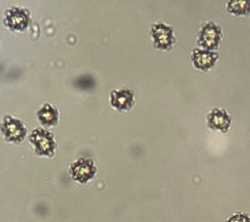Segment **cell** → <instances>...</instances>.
<instances>
[{"mask_svg":"<svg viewBox=\"0 0 250 222\" xmlns=\"http://www.w3.org/2000/svg\"><path fill=\"white\" fill-rule=\"evenodd\" d=\"M224 36L220 24L215 21H207L197 33V44L202 49L216 51L220 48Z\"/></svg>","mask_w":250,"mask_h":222,"instance_id":"6da1fadb","label":"cell"},{"mask_svg":"<svg viewBox=\"0 0 250 222\" xmlns=\"http://www.w3.org/2000/svg\"><path fill=\"white\" fill-rule=\"evenodd\" d=\"M29 142L35 148V153L39 157H54L57 147L54 134L42 127L34 128L28 136Z\"/></svg>","mask_w":250,"mask_h":222,"instance_id":"7a4b0ae2","label":"cell"},{"mask_svg":"<svg viewBox=\"0 0 250 222\" xmlns=\"http://www.w3.org/2000/svg\"><path fill=\"white\" fill-rule=\"evenodd\" d=\"M154 47L164 52L173 49L177 38L173 27L164 22L152 23L149 28Z\"/></svg>","mask_w":250,"mask_h":222,"instance_id":"3957f363","label":"cell"},{"mask_svg":"<svg viewBox=\"0 0 250 222\" xmlns=\"http://www.w3.org/2000/svg\"><path fill=\"white\" fill-rule=\"evenodd\" d=\"M68 173L75 182L85 184L96 176L97 167L93 159L81 157L70 163Z\"/></svg>","mask_w":250,"mask_h":222,"instance_id":"277c9868","label":"cell"},{"mask_svg":"<svg viewBox=\"0 0 250 222\" xmlns=\"http://www.w3.org/2000/svg\"><path fill=\"white\" fill-rule=\"evenodd\" d=\"M1 131L6 141L18 144L25 139L27 129L19 119L5 115L1 122Z\"/></svg>","mask_w":250,"mask_h":222,"instance_id":"5b68a950","label":"cell"},{"mask_svg":"<svg viewBox=\"0 0 250 222\" xmlns=\"http://www.w3.org/2000/svg\"><path fill=\"white\" fill-rule=\"evenodd\" d=\"M30 13L27 9L12 6L4 13L3 23L11 30L22 31L28 26Z\"/></svg>","mask_w":250,"mask_h":222,"instance_id":"8992f818","label":"cell"},{"mask_svg":"<svg viewBox=\"0 0 250 222\" xmlns=\"http://www.w3.org/2000/svg\"><path fill=\"white\" fill-rule=\"evenodd\" d=\"M232 123L231 116L226 109L212 108L207 114V126L214 131L227 133L231 127Z\"/></svg>","mask_w":250,"mask_h":222,"instance_id":"52a82bcc","label":"cell"},{"mask_svg":"<svg viewBox=\"0 0 250 222\" xmlns=\"http://www.w3.org/2000/svg\"><path fill=\"white\" fill-rule=\"evenodd\" d=\"M219 54L216 51L195 48L191 54V61L193 67L203 72H207L213 69L219 59Z\"/></svg>","mask_w":250,"mask_h":222,"instance_id":"ba28073f","label":"cell"},{"mask_svg":"<svg viewBox=\"0 0 250 222\" xmlns=\"http://www.w3.org/2000/svg\"><path fill=\"white\" fill-rule=\"evenodd\" d=\"M134 91L128 87L113 89L110 93V104L119 112H128L135 104Z\"/></svg>","mask_w":250,"mask_h":222,"instance_id":"9c48e42d","label":"cell"},{"mask_svg":"<svg viewBox=\"0 0 250 222\" xmlns=\"http://www.w3.org/2000/svg\"><path fill=\"white\" fill-rule=\"evenodd\" d=\"M37 118L44 127H51L58 124L60 113L56 107L49 102L44 103L37 112Z\"/></svg>","mask_w":250,"mask_h":222,"instance_id":"30bf717a","label":"cell"},{"mask_svg":"<svg viewBox=\"0 0 250 222\" xmlns=\"http://www.w3.org/2000/svg\"><path fill=\"white\" fill-rule=\"evenodd\" d=\"M227 11L234 16H246L250 13V1L248 0H231L227 1Z\"/></svg>","mask_w":250,"mask_h":222,"instance_id":"8fae6325","label":"cell"},{"mask_svg":"<svg viewBox=\"0 0 250 222\" xmlns=\"http://www.w3.org/2000/svg\"><path fill=\"white\" fill-rule=\"evenodd\" d=\"M226 222H250V217L243 212H237L230 216Z\"/></svg>","mask_w":250,"mask_h":222,"instance_id":"7c38bea8","label":"cell"}]
</instances>
